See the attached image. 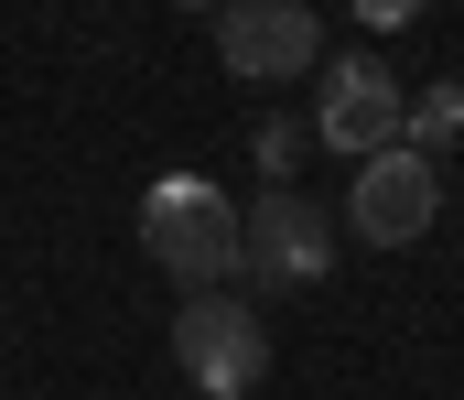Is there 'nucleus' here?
Masks as SVG:
<instances>
[{"instance_id": "f257e3e1", "label": "nucleus", "mask_w": 464, "mask_h": 400, "mask_svg": "<svg viewBox=\"0 0 464 400\" xmlns=\"http://www.w3.org/2000/svg\"><path fill=\"white\" fill-rule=\"evenodd\" d=\"M140 249L184 292H217V281H237V206L206 173H151L140 184Z\"/></svg>"}, {"instance_id": "f03ea898", "label": "nucleus", "mask_w": 464, "mask_h": 400, "mask_svg": "<svg viewBox=\"0 0 464 400\" xmlns=\"http://www.w3.org/2000/svg\"><path fill=\"white\" fill-rule=\"evenodd\" d=\"M335 270V217L314 206V195H259V206H237V281H259V292H314Z\"/></svg>"}, {"instance_id": "7ed1b4c3", "label": "nucleus", "mask_w": 464, "mask_h": 400, "mask_svg": "<svg viewBox=\"0 0 464 400\" xmlns=\"http://www.w3.org/2000/svg\"><path fill=\"white\" fill-rule=\"evenodd\" d=\"M173 368H184L206 400H248L259 379H270L259 303H237V292H195V303L173 314Z\"/></svg>"}, {"instance_id": "20e7f679", "label": "nucleus", "mask_w": 464, "mask_h": 400, "mask_svg": "<svg viewBox=\"0 0 464 400\" xmlns=\"http://www.w3.org/2000/svg\"><path fill=\"white\" fill-rule=\"evenodd\" d=\"M432 206H443V184H432V151H411V141L367 151L356 184H346V228L367 249H411V239L432 228Z\"/></svg>"}, {"instance_id": "39448f33", "label": "nucleus", "mask_w": 464, "mask_h": 400, "mask_svg": "<svg viewBox=\"0 0 464 400\" xmlns=\"http://www.w3.org/2000/svg\"><path fill=\"white\" fill-rule=\"evenodd\" d=\"M217 54H227V76H248V87H281V76L324 65V22L303 0H227L217 11Z\"/></svg>"}, {"instance_id": "423d86ee", "label": "nucleus", "mask_w": 464, "mask_h": 400, "mask_svg": "<svg viewBox=\"0 0 464 400\" xmlns=\"http://www.w3.org/2000/svg\"><path fill=\"white\" fill-rule=\"evenodd\" d=\"M314 141L346 151V162L389 151V141H400V76H389L378 54H335V65H324V98H314Z\"/></svg>"}, {"instance_id": "0eeeda50", "label": "nucleus", "mask_w": 464, "mask_h": 400, "mask_svg": "<svg viewBox=\"0 0 464 400\" xmlns=\"http://www.w3.org/2000/svg\"><path fill=\"white\" fill-rule=\"evenodd\" d=\"M400 141H411V151L464 141V87H454V76H443V87H421V98H400Z\"/></svg>"}, {"instance_id": "6e6552de", "label": "nucleus", "mask_w": 464, "mask_h": 400, "mask_svg": "<svg viewBox=\"0 0 464 400\" xmlns=\"http://www.w3.org/2000/svg\"><path fill=\"white\" fill-rule=\"evenodd\" d=\"M421 11H432V0H356V22H367V33H400V22H421Z\"/></svg>"}, {"instance_id": "1a4fd4ad", "label": "nucleus", "mask_w": 464, "mask_h": 400, "mask_svg": "<svg viewBox=\"0 0 464 400\" xmlns=\"http://www.w3.org/2000/svg\"><path fill=\"white\" fill-rule=\"evenodd\" d=\"M303 141H314V131H292V120H270V131H259V162H270V173H281V162H292V151H303Z\"/></svg>"}, {"instance_id": "9d476101", "label": "nucleus", "mask_w": 464, "mask_h": 400, "mask_svg": "<svg viewBox=\"0 0 464 400\" xmlns=\"http://www.w3.org/2000/svg\"><path fill=\"white\" fill-rule=\"evenodd\" d=\"M173 11H227V0H173Z\"/></svg>"}]
</instances>
